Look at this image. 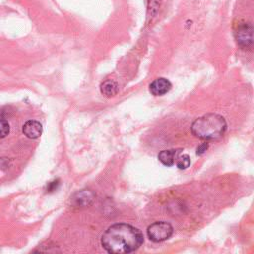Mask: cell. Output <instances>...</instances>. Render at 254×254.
<instances>
[{"label":"cell","mask_w":254,"mask_h":254,"mask_svg":"<svg viewBox=\"0 0 254 254\" xmlns=\"http://www.w3.org/2000/svg\"><path fill=\"white\" fill-rule=\"evenodd\" d=\"M141 231L127 223L109 226L101 236V245L108 253L123 254L137 250L143 243Z\"/></svg>","instance_id":"cell-1"},{"label":"cell","mask_w":254,"mask_h":254,"mask_svg":"<svg viewBox=\"0 0 254 254\" xmlns=\"http://www.w3.org/2000/svg\"><path fill=\"white\" fill-rule=\"evenodd\" d=\"M192 134L205 141L220 139L227 129L225 118L216 113H207L196 118L191 124Z\"/></svg>","instance_id":"cell-2"},{"label":"cell","mask_w":254,"mask_h":254,"mask_svg":"<svg viewBox=\"0 0 254 254\" xmlns=\"http://www.w3.org/2000/svg\"><path fill=\"white\" fill-rule=\"evenodd\" d=\"M173 226L166 221H156L148 226V237L154 242H161L170 238L173 234Z\"/></svg>","instance_id":"cell-3"},{"label":"cell","mask_w":254,"mask_h":254,"mask_svg":"<svg viewBox=\"0 0 254 254\" xmlns=\"http://www.w3.org/2000/svg\"><path fill=\"white\" fill-rule=\"evenodd\" d=\"M235 35H236L237 43L243 48H246V47L248 48L254 43V31L252 27L249 25H246V24L240 25L237 28Z\"/></svg>","instance_id":"cell-4"},{"label":"cell","mask_w":254,"mask_h":254,"mask_svg":"<svg viewBox=\"0 0 254 254\" xmlns=\"http://www.w3.org/2000/svg\"><path fill=\"white\" fill-rule=\"evenodd\" d=\"M22 131L24 135L29 139H37L42 135L43 127L39 121L36 120H28L24 123L22 127Z\"/></svg>","instance_id":"cell-5"},{"label":"cell","mask_w":254,"mask_h":254,"mask_svg":"<svg viewBox=\"0 0 254 254\" xmlns=\"http://www.w3.org/2000/svg\"><path fill=\"white\" fill-rule=\"evenodd\" d=\"M172 88V83L164 77H159L155 79L149 86L150 92L155 96H161L170 91Z\"/></svg>","instance_id":"cell-6"},{"label":"cell","mask_w":254,"mask_h":254,"mask_svg":"<svg viewBox=\"0 0 254 254\" xmlns=\"http://www.w3.org/2000/svg\"><path fill=\"white\" fill-rule=\"evenodd\" d=\"M178 154H179V150H175V149L163 150L158 154V159L163 165L167 167H171L175 164Z\"/></svg>","instance_id":"cell-7"},{"label":"cell","mask_w":254,"mask_h":254,"mask_svg":"<svg viewBox=\"0 0 254 254\" xmlns=\"http://www.w3.org/2000/svg\"><path fill=\"white\" fill-rule=\"evenodd\" d=\"M75 204L78 206H85L91 203L92 199H93V194L91 191L83 190L81 191H78L75 196L73 197Z\"/></svg>","instance_id":"cell-8"},{"label":"cell","mask_w":254,"mask_h":254,"mask_svg":"<svg viewBox=\"0 0 254 254\" xmlns=\"http://www.w3.org/2000/svg\"><path fill=\"white\" fill-rule=\"evenodd\" d=\"M100 91L102 94H104L107 97L113 96L118 91V84L111 79H107L100 85Z\"/></svg>","instance_id":"cell-9"},{"label":"cell","mask_w":254,"mask_h":254,"mask_svg":"<svg viewBox=\"0 0 254 254\" xmlns=\"http://www.w3.org/2000/svg\"><path fill=\"white\" fill-rule=\"evenodd\" d=\"M176 165L179 169L181 170H184V169H187L190 165V156L188 154H183V155H180L177 157V160H176Z\"/></svg>","instance_id":"cell-10"},{"label":"cell","mask_w":254,"mask_h":254,"mask_svg":"<svg viewBox=\"0 0 254 254\" xmlns=\"http://www.w3.org/2000/svg\"><path fill=\"white\" fill-rule=\"evenodd\" d=\"M9 130H10L9 123L2 116L1 117V138L6 137L8 135V133H9Z\"/></svg>","instance_id":"cell-11"},{"label":"cell","mask_w":254,"mask_h":254,"mask_svg":"<svg viewBox=\"0 0 254 254\" xmlns=\"http://www.w3.org/2000/svg\"><path fill=\"white\" fill-rule=\"evenodd\" d=\"M207 148H208V144H207V143H203V144L199 145V146L197 147V149H196V154H197V155L203 154V153L206 151Z\"/></svg>","instance_id":"cell-12"},{"label":"cell","mask_w":254,"mask_h":254,"mask_svg":"<svg viewBox=\"0 0 254 254\" xmlns=\"http://www.w3.org/2000/svg\"><path fill=\"white\" fill-rule=\"evenodd\" d=\"M58 185H59V183H58L57 181L51 182V183L49 184V188H48L49 191H53V190H55L57 189V186H58Z\"/></svg>","instance_id":"cell-13"}]
</instances>
